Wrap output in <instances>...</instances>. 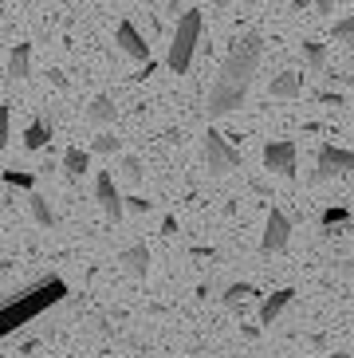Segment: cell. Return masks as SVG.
I'll return each instance as SVG.
<instances>
[{
    "instance_id": "1",
    "label": "cell",
    "mask_w": 354,
    "mask_h": 358,
    "mask_svg": "<svg viewBox=\"0 0 354 358\" xmlns=\"http://www.w3.org/2000/svg\"><path fill=\"white\" fill-rule=\"evenodd\" d=\"M260 55H264V40L256 32H244L229 48L225 64H220L217 83H213V91H208V103H205L208 118L232 115V110L248 99V87H252V79H256V71H260Z\"/></svg>"
},
{
    "instance_id": "2",
    "label": "cell",
    "mask_w": 354,
    "mask_h": 358,
    "mask_svg": "<svg viewBox=\"0 0 354 358\" xmlns=\"http://www.w3.org/2000/svg\"><path fill=\"white\" fill-rule=\"evenodd\" d=\"M63 299H67V284H63L59 275H48V280H40L36 287L4 299V303H0V343L8 335H16V331H24L31 319H40L48 307L63 303Z\"/></svg>"
},
{
    "instance_id": "3",
    "label": "cell",
    "mask_w": 354,
    "mask_h": 358,
    "mask_svg": "<svg viewBox=\"0 0 354 358\" xmlns=\"http://www.w3.org/2000/svg\"><path fill=\"white\" fill-rule=\"evenodd\" d=\"M197 40H201V12L189 8L181 12V20L174 28V40L166 48V67L174 75H185L193 67V52H197Z\"/></svg>"
},
{
    "instance_id": "4",
    "label": "cell",
    "mask_w": 354,
    "mask_h": 358,
    "mask_svg": "<svg viewBox=\"0 0 354 358\" xmlns=\"http://www.w3.org/2000/svg\"><path fill=\"white\" fill-rule=\"evenodd\" d=\"M201 158H205V169L213 173V178H225V173H232V169L240 166V154L225 142V134H217V130L208 127L205 130V142H201Z\"/></svg>"
},
{
    "instance_id": "5",
    "label": "cell",
    "mask_w": 354,
    "mask_h": 358,
    "mask_svg": "<svg viewBox=\"0 0 354 358\" xmlns=\"http://www.w3.org/2000/svg\"><path fill=\"white\" fill-rule=\"evenodd\" d=\"M354 173V150H343V146H323L315 154V181H334V178H346Z\"/></svg>"
},
{
    "instance_id": "6",
    "label": "cell",
    "mask_w": 354,
    "mask_h": 358,
    "mask_svg": "<svg viewBox=\"0 0 354 358\" xmlns=\"http://www.w3.org/2000/svg\"><path fill=\"white\" fill-rule=\"evenodd\" d=\"M288 244H292V221H288L280 209H271L268 221H264L260 252L264 256H280V252H288Z\"/></svg>"
},
{
    "instance_id": "7",
    "label": "cell",
    "mask_w": 354,
    "mask_h": 358,
    "mask_svg": "<svg viewBox=\"0 0 354 358\" xmlns=\"http://www.w3.org/2000/svg\"><path fill=\"white\" fill-rule=\"evenodd\" d=\"M94 201L103 205V213H106V217H111L115 224L126 217L122 193H118V185H115V173H111V169H99V173H94Z\"/></svg>"
},
{
    "instance_id": "8",
    "label": "cell",
    "mask_w": 354,
    "mask_h": 358,
    "mask_svg": "<svg viewBox=\"0 0 354 358\" xmlns=\"http://www.w3.org/2000/svg\"><path fill=\"white\" fill-rule=\"evenodd\" d=\"M295 158H299V150H295L292 138H280V142H268V146H264V169H268V173L295 178Z\"/></svg>"
},
{
    "instance_id": "9",
    "label": "cell",
    "mask_w": 354,
    "mask_h": 358,
    "mask_svg": "<svg viewBox=\"0 0 354 358\" xmlns=\"http://www.w3.org/2000/svg\"><path fill=\"white\" fill-rule=\"evenodd\" d=\"M115 48H118L122 55H130L134 64H150V43H146V36L138 32L130 20H122V24L115 28Z\"/></svg>"
},
{
    "instance_id": "10",
    "label": "cell",
    "mask_w": 354,
    "mask_h": 358,
    "mask_svg": "<svg viewBox=\"0 0 354 358\" xmlns=\"http://www.w3.org/2000/svg\"><path fill=\"white\" fill-rule=\"evenodd\" d=\"M292 299H295V287H280V292H271V295H264V303H260V327H271L276 319L292 307Z\"/></svg>"
},
{
    "instance_id": "11",
    "label": "cell",
    "mask_w": 354,
    "mask_h": 358,
    "mask_svg": "<svg viewBox=\"0 0 354 358\" xmlns=\"http://www.w3.org/2000/svg\"><path fill=\"white\" fill-rule=\"evenodd\" d=\"M118 264H122L134 280H146V275H150V248H146V244H130V248L118 252Z\"/></svg>"
},
{
    "instance_id": "12",
    "label": "cell",
    "mask_w": 354,
    "mask_h": 358,
    "mask_svg": "<svg viewBox=\"0 0 354 358\" xmlns=\"http://www.w3.org/2000/svg\"><path fill=\"white\" fill-rule=\"evenodd\" d=\"M31 75V43H16L8 52V79H28Z\"/></svg>"
},
{
    "instance_id": "13",
    "label": "cell",
    "mask_w": 354,
    "mask_h": 358,
    "mask_svg": "<svg viewBox=\"0 0 354 358\" xmlns=\"http://www.w3.org/2000/svg\"><path fill=\"white\" fill-rule=\"evenodd\" d=\"M115 115H118V106H115V99H111V95H94L91 106H87V118H91V122H99V127H111V122H115Z\"/></svg>"
},
{
    "instance_id": "14",
    "label": "cell",
    "mask_w": 354,
    "mask_h": 358,
    "mask_svg": "<svg viewBox=\"0 0 354 358\" xmlns=\"http://www.w3.org/2000/svg\"><path fill=\"white\" fill-rule=\"evenodd\" d=\"M28 209H31V217H36V224H40V229H55V224H59L55 209L48 205V197H40V193H28Z\"/></svg>"
},
{
    "instance_id": "15",
    "label": "cell",
    "mask_w": 354,
    "mask_h": 358,
    "mask_svg": "<svg viewBox=\"0 0 354 358\" xmlns=\"http://www.w3.org/2000/svg\"><path fill=\"white\" fill-rule=\"evenodd\" d=\"M271 95L276 99H295V95H303V79L295 71H280L276 79H271Z\"/></svg>"
},
{
    "instance_id": "16",
    "label": "cell",
    "mask_w": 354,
    "mask_h": 358,
    "mask_svg": "<svg viewBox=\"0 0 354 358\" xmlns=\"http://www.w3.org/2000/svg\"><path fill=\"white\" fill-rule=\"evenodd\" d=\"M48 142H52V122H48V118L28 122V130H24V146H28V150H43Z\"/></svg>"
},
{
    "instance_id": "17",
    "label": "cell",
    "mask_w": 354,
    "mask_h": 358,
    "mask_svg": "<svg viewBox=\"0 0 354 358\" xmlns=\"http://www.w3.org/2000/svg\"><path fill=\"white\" fill-rule=\"evenodd\" d=\"M63 169H67V178H83L87 169H91V154L79 146H71L67 154H63Z\"/></svg>"
},
{
    "instance_id": "18",
    "label": "cell",
    "mask_w": 354,
    "mask_h": 358,
    "mask_svg": "<svg viewBox=\"0 0 354 358\" xmlns=\"http://www.w3.org/2000/svg\"><path fill=\"white\" fill-rule=\"evenodd\" d=\"M252 295H260L252 284H229V292H225V307H229V311H240Z\"/></svg>"
},
{
    "instance_id": "19",
    "label": "cell",
    "mask_w": 354,
    "mask_h": 358,
    "mask_svg": "<svg viewBox=\"0 0 354 358\" xmlns=\"http://www.w3.org/2000/svg\"><path fill=\"white\" fill-rule=\"evenodd\" d=\"M118 150H122V138L111 134V130H103V134L91 142V154H103V158H115Z\"/></svg>"
},
{
    "instance_id": "20",
    "label": "cell",
    "mask_w": 354,
    "mask_h": 358,
    "mask_svg": "<svg viewBox=\"0 0 354 358\" xmlns=\"http://www.w3.org/2000/svg\"><path fill=\"white\" fill-rule=\"evenodd\" d=\"M303 55H307V64L315 67V71H323V64H327V48L319 40H307L303 43Z\"/></svg>"
},
{
    "instance_id": "21",
    "label": "cell",
    "mask_w": 354,
    "mask_h": 358,
    "mask_svg": "<svg viewBox=\"0 0 354 358\" xmlns=\"http://www.w3.org/2000/svg\"><path fill=\"white\" fill-rule=\"evenodd\" d=\"M334 40L346 43V52H354V16H346V20L334 24Z\"/></svg>"
},
{
    "instance_id": "22",
    "label": "cell",
    "mask_w": 354,
    "mask_h": 358,
    "mask_svg": "<svg viewBox=\"0 0 354 358\" xmlns=\"http://www.w3.org/2000/svg\"><path fill=\"white\" fill-rule=\"evenodd\" d=\"M4 185H16V189H28L31 193L36 178H31V173H20V169H4Z\"/></svg>"
},
{
    "instance_id": "23",
    "label": "cell",
    "mask_w": 354,
    "mask_h": 358,
    "mask_svg": "<svg viewBox=\"0 0 354 358\" xmlns=\"http://www.w3.org/2000/svg\"><path fill=\"white\" fill-rule=\"evenodd\" d=\"M8 130H12V110L8 103H0V150L8 146Z\"/></svg>"
},
{
    "instance_id": "24",
    "label": "cell",
    "mask_w": 354,
    "mask_h": 358,
    "mask_svg": "<svg viewBox=\"0 0 354 358\" xmlns=\"http://www.w3.org/2000/svg\"><path fill=\"white\" fill-rule=\"evenodd\" d=\"M346 221H351L346 209H323V229H334V224H346Z\"/></svg>"
},
{
    "instance_id": "25",
    "label": "cell",
    "mask_w": 354,
    "mask_h": 358,
    "mask_svg": "<svg viewBox=\"0 0 354 358\" xmlns=\"http://www.w3.org/2000/svg\"><path fill=\"white\" fill-rule=\"evenodd\" d=\"M122 205L130 213H150V209H154V201H146V197H122Z\"/></svg>"
},
{
    "instance_id": "26",
    "label": "cell",
    "mask_w": 354,
    "mask_h": 358,
    "mask_svg": "<svg viewBox=\"0 0 354 358\" xmlns=\"http://www.w3.org/2000/svg\"><path fill=\"white\" fill-rule=\"evenodd\" d=\"M122 173L130 181H142V162H138V158H122Z\"/></svg>"
},
{
    "instance_id": "27",
    "label": "cell",
    "mask_w": 354,
    "mask_h": 358,
    "mask_svg": "<svg viewBox=\"0 0 354 358\" xmlns=\"http://www.w3.org/2000/svg\"><path fill=\"white\" fill-rule=\"evenodd\" d=\"M315 8L323 12V16H331V12H334V0H315Z\"/></svg>"
},
{
    "instance_id": "28",
    "label": "cell",
    "mask_w": 354,
    "mask_h": 358,
    "mask_svg": "<svg viewBox=\"0 0 354 358\" xmlns=\"http://www.w3.org/2000/svg\"><path fill=\"white\" fill-rule=\"evenodd\" d=\"M162 232H166V236H174V232H177V221H174V217H166V221H162Z\"/></svg>"
},
{
    "instance_id": "29",
    "label": "cell",
    "mask_w": 354,
    "mask_h": 358,
    "mask_svg": "<svg viewBox=\"0 0 354 358\" xmlns=\"http://www.w3.org/2000/svg\"><path fill=\"white\" fill-rule=\"evenodd\" d=\"M331 79H339L343 87H354V71H346V75H331Z\"/></svg>"
},
{
    "instance_id": "30",
    "label": "cell",
    "mask_w": 354,
    "mask_h": 358,
    "mask_svg": "<svg viewBox=\"0 0 354 358\" xmlns=\"http://www.w3.org/2000/svg\"><path fill=\"white\" fill-rule=\"evenodd\" d=\"M0 358H4V355H0Z\"/></svg>"
}]
</instances>
